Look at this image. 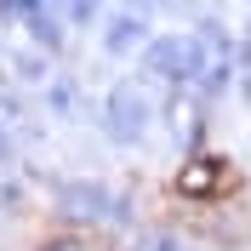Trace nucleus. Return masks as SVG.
I'll return each mask as SVG.
<instances>
[{"label":"nucleus","instance_id":"2","mask_svg":"<svg viewBox=\"0 0 251 251\" xmlns=\"http://www.w3.org/2000/svg\"><path fill=\"white\" fill-rule=\"evenodd\" d=\"M149 251H183V246H172V240H154V246H149Z\"/></svg>","mask_w":251,"mask_h":251},{"label":"nucleus","instance_id":"1","mask_svg":"<svg viewBox=\"0 0 251 251\" xmlns=\"http://www.w3.org/2000/svg\"><path fill=\"white\" fill-rule=\"evenodd\" d=\"M149 63L160 75H172V80H194L200 75V40H160L149 51Z\"/></svg>","mask_w":251,"mask_h":251},{"label":"nucleus","instance_id":"3","mask_svg":"<svg viewBox=\"0 0 251 251\" xmlns=\"http://www.w3.org/2000/svg\"><path fill=\"white\" fill-rule=\"evenodd\" d=\"M46 251H80V246H46Z\"/></svg>","mask_w":251,"mask_h":251},{"label":"nucleus","instance_id":"4","mask_svg":"<svg viewBox=\"0 0 251 251\" xmlns=\"http://www.w3.org/2000/svg\"><path fill=\"white\" fill-rule=\"evenodd\" d=\"M0 154H6V137H0Z\"/></svg>","mask_w":251,"mask_h":251}]
</instances>
